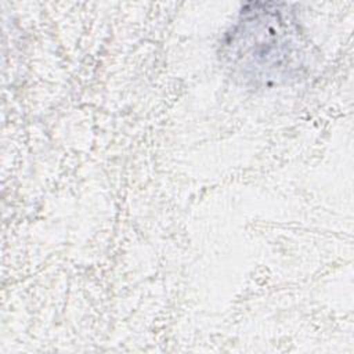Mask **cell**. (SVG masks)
<instances>
[{
	"label": "cell",
	"instance_id": "1",
	"mask_svg": "<svg viewBox=\"0 0 354 354\" xmlns=\"http://www.w3.org/2000/svg\"><path fill=\"white\" fill-rule=\"evenodd\" d=\"M308 58V43L286 3L245 4L221 43L223 62L232 76L249 86L297 80Z\"/></svg>",
	"mask_w": 354,
	"mask_h": 354
}]
</instances>
